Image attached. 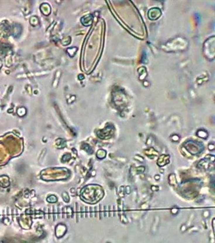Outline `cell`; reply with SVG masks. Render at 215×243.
Here are the masks:
<instances>
[{"instance_id": "277c9868", "label": "cell", "mask_w": 215, "mask_h": 243, "mask_svg": "<svg viewBox=\"0 0 215 243\" xmlns=\"http://www.w3.org/2000/svg\"><path fill=\"white\" fill-rule=\"evenodd\" d=\"M112 131V128L111 127H107L105 128L104 130L100 131V134H99V136H100V137L101 138H105V137H108L109 136V134H110V133Z\"/></svg>"}, {"instance_id": "3957f363", "label": "cell", "mask_w": 215, "mask_h": 243, "mask_svg": "<svg viewBox=\"0 0 215 243\" xmlns=\"http://www.w3.org/2000/svg\"><path fill=\"white\" fill-rule=\"evenodd\" d=\"M149 18L152 20H156L159 18L161 15L160 10L159 9H152L148 12Z\"/></svg>"}, {"instance_id": "5b68a950", "label": "cell", "mask_w": 215, "mask_h": 243, "mask_svg": "<svg viewBox=\"0 0 215 243\" xmlns=\"http://www.w3.org/2000/svg\"><path fill=\"white\" fill-rule=\"evenodd\" d=\"M93 17L91 15H88L87 16H85L82 18V22L85 26H88L90 25L92 22Z\"/></svg>"}, {"instance_id": "6da1fadb", "label": "cell", "mask_w": 215, "mask_h": 243, "mask_svg": "<svg viewBox=\"0 0 215 243\" xmlns=\"http://www.w3.org/2000/svg\"><path fill=\"white\" fill-rule=\"evenodd\" d=\"M104 196V191L102 188L97 185L88 186L87 191L85 193V198L88 200L90 203H95L102 199Z\"/></svg>"}, {"instance_id": "7a4b0ae2", "label": "cell", "mask_w": 215, "mask_h": 243, "mask_svg": "<svg viewBox=\"0 0 215 243\" xmlns=\"http://www.w3.org/2000/svg\"><path fill=\"white\" fill-rule=\"evenodd\" d=\"M185 148L187 149V150L193 154V155H196L201 153V151L203 149V146L199 143L194 141H189L185 144Z\"/></svg>"}]
</instances>
